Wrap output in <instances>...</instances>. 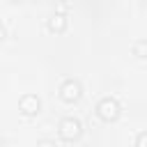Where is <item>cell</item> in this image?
Listing matches in <instances>:
<instances>
[{"instance_id":"6da1fadb","label":"cell","mask_w":147,"mask_h":147,"mask_svg":"<svg viewBox=\"0 0 147 147\" xmlns=\"http://www.w3.org/2000/svg\"><path fill=\"white\" fill-rule=\"evenodd\" d=\"M57 133H60V138L64 142H74V140H78L83 136V124L76 117H64L60 122V126H57Z\"/></svg>"},{"instance_id":"7a4b0ae2","label":"cell","mask_w":147,"mask_h":147,"mask_svg":"<svg viewBox=\"0 0 147 147\" xmlns=\"http://www.w3.org/2000/svg\"><path fill=\"white\" fill-rule=\"evenodd\" d=\"M119 113H122V108H119V103H117L113 96H103V99L96 103V115H99V119H103V122H115V119L119 117Z\"/></svg>"},{"instance_id":"3957f363","label":"cell","mask_w":147,"mask_h":147,"mask_svg":"<svg viewBox=\"0 0 147 147\" xmlns=\"http://www.w3.org/2000/svg\"><path fill=\"white\" fill-rule=\"evenodd\" d=\"M80 94H83V87H80V83L74 80V78H67V80L60 85V99H62L64 103H76V101L80 99Z\"/></svg>"},{"instance_id":"277c9868","label":"cell","mask_w":147,"mask_h":147,"mask_svg":"<svg viewBox=\"0 0 147 147\" xmlns=\"http://www.w3.org/2000/svg\"><path fill=\"white\" fill-rule=\"evenodd\" d=\"M39 108H41V101H39L34 94H25V96H21V101H18V110H21L25 117H34V115L39 113Z\"/></svg>"},{"instance_id":"5b68a950","label":"cell","mask_w":147,"mask_h":147,"mask_svg":"<svg viewBox=\"0 0 147 147\" xmlns=\"http://www.w3.org/2000/svg\"><path fill=\"white\" fill-rule=\"evenodd\" d=\"M48 30H51V32H64V30H67V16H64L62 11L53 14V16L48 18Z\"/></svg>"},{"instance_id":"8992f818","label":"cell","mask_w":147,"mask_h":147,"mask_svg":"<svg viewBox=\"0 0 147 147\" xmlns=\"http://www.w3.org/2000/svg\"><path fill=\"white\" fill-rule=\"evenodd\" d=\"M133 55L136 57H147V41H136L133 44Z\"/></svg>"},{"instance_id":"52a82bcc","label":"cell","mask_w":147,"mask_h":147,"mask_svg":"<svg viewBox=\"0 0 147 147\" xmlns=\"http://www.w3.org/2000/svg\"><path fill=\"white\" fill-rule=\"evenodd\" d=\"M136 145H138V147H147V131L140 133V136L136 138Z\"/></svg>"},{"instance_id":"ba28073f","label":"cell","mask_w":147,"mask_h":147,"mask_svg":"<svg viewBox=\"0 0 147 147\" xmlns=\"http://www.w3.org/2000/svg\"><path fill=\"white\" fill-rule=\"evenodd\" d=\"M0 39H5V28L0 25Z\"/></svg>"},{"instance_id":"9c48e42d","label":"cell","mask_w":147,"mask_h":147,"mask_svg":"<svg viewBox=\"0 0 147 147\" xmlns=\"http://www.w3.org/2000/svg\"><path fill=\"white\" fill-rule=\"evenodd\" d=\"M11 2H21V0H11Z\"/></svg>"}]
</instances>
